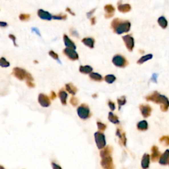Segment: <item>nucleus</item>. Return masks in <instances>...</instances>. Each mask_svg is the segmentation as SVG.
<instances>
[{"instance_id":"f257e3e1","label":"nucleus","mask_w":169,"mask_h":169,"mask_svg":"<svg viewBox=\"0 0 169 169\" xmlns=\"http://www.w3.org/2000/svg\"><path fill=\"white\" fill-rule=\"evenodd\" d=\"M111 28L114 33L122 34L123 33L128 32L131 28V23L129 21L120 19L116 18L112 20L111 23Z\"/></svg>"},{"instance_id":"f03ea898","label":"nucleus","mask_w":169,"mask_h":169,"mask_svg":"<svg viewBox=\"0 0 169 169\" xmlns=\"http://www.w3.org/2000/svg\"><path fill=\"white\" fill-rule=\"evenodd\" d=\"M145 99L147 101H152L156 104H160L161 105H169L167 97L164 95H162L157 91H154L151 95L147 96Z\"/></svg>"},{"instance_id":"7ed1b4c3","label":"nucleus","mask_w":169,"mask_h":169,"mask_svg":"<svg viewBox=\"0 0 169 169\" xmlns=\"http://www.w3.org/2000/svg\"><path fill=\"white\" fill-rule=\"evenodd\" d=\"M13 75L20 81H23L24 79H27V81H30L34 80L32 76L29 73L27 72L24 69L20 68H15L13 70Z\"/></svg>"},{"instance_id":"20e7f679","label":"nucleus","mask_w":169,"mask_h":169,"mask_svg":"<svg viewBox=\"0 0 169 169\" xmlns=\"http://www.w3.org/2000/svg\"><path fill=\"white\" fill-rule=\"evenodd\" d=\"M78 114L79 118L83 120H87L91 117L90 108L86 104H82L78 108Z\"/></svg>"},{"instance_id":"39448f33","label":"nucleus","mask_w":169,"mask_h":169,"mask_svg":"<svg viewBox=\"0 0 169 169\" xmlns=\"http://www.w3.org/2000/svg\"><path fill=\"white\" fill-rule=\"evenodd\" d=\"M112 63L115 66L122 68H125L128 65V60L126 59L124 56L120 55V54H116L114 56L113 59H112Z\"/></svg>"},{"instance_id":"423d86ee","label":"nucleus","mask_w":169,"mask_h":169,"mask_svg":"<svg viewBox=\"0 0 169 169\" xmlns=\"http://www.w3.org/2000/svg\"><path fill=\"white\" fill-rule=\"evenodd\" d=\"M95 139L97 147L99 149H103L106 146V138L103 133L97 131L95 133Z\"/></svg>"},{"instance_id":"0eeeda50","label":"nucleus","mask_w":169,"mask_h":169,"mask_svg":"<svg viewBox=\"0 0 169 169\" xmlns=\"http://www.w3.org/2000/svg\"><path fill=\"white\" fill-rule=\"evenodd\" d=\"M122 39L124 42L125 45L129 52H132L134 48V39L130 34H127L122 36Z\"/></svg>"},{"instance_id":"6e6552de","label":"nucleus","mask_w":169,"mask_h":169,"mask_svg":"<svg viewBox=\"0 0 169 169\" xmlns=\"http://www.w3.org/2000/svg\"><path fill=\"white\" fill-rule=\"evenodd\" d=\"M63 52L69 59L72 60V61H76V60H79V55L78 52L75 50L66 48L63 50Z\"/></svg>"},{"instance_id":"1a4fd4ad","label":"nucleus","mask_w":169,"mask_h":169,"mask_svg":"<svg viewBox=\"0 0 169 169\" xmlns=\"http://www.w3.org/2000/svg\"><path fill=\"white\" fill-rule=\"evenodd\" d=\"M38 103L42 107H48L51 104L50 98L42 93H40L38 96Z\"/></svg>"},{"instance_id":"9d476101","label":"nucleus","mask_w":169,"mask_h":169,"mask_svg":"<svg viewBox=\"0 0 169 169\" xmlns=\"http://www.w3.org/2000/svg\"><path fill=\"white\" fill-rule=\"evenodd\" d=\"M139 110H140L141 113L144 118H147L151 116L152 108L148 104H140L139 105Z\"/></svg>"},{"instance_id":"9b49d317","label":"nucleus","mask_w":169,"mask_h":169,"mask_svg":"<svg viewBox=\"0 0 169 169\" xmlns=\"http://www.w3.org/2000/svg\"><path fill=\"white\" fill-rule=\"evenodd\" d=\"M101 165L104 169H113L114 165L111 156L102 158Z\"/></svg>"},{"instance_id":"f8f14e48","label":"nucleus","mask_w":169,"mask_h":169,"mask_svg":"<svg viewBox=\"0 0 169 169\" xmlns=\"http://www.w3.org/2000/svg\"><path fill=\"white\" fill-rule=\"evenodd\" d=\"M104 11L106 12L105 17L106 19H109L114 16V11H115V8L114 7L113 5H110V4H108V5H106L104 6Z\"/></svg>"},{"instance_id":"ddd939ff","label":"nucleus","mask_w":169,"mask_h":169,"mask_svg":"<svg viewBox=\"0 0 169 169\" xmlns=\"http://www.w3.org/2000/svg\"><path fill=\"white\" fill-rule=\"evenodd\" d=\"M116 135L119 137V143H120L121 145L126 146V141H127V139L126 137V133L124 132L122 133L120 129L118 128L117 130H116Z\"/></svg>"},{"instance_id":"4468645a","label":"nucleus","mask_w":169,"mask_h":169,"mask_svg":"<svg viewBox=\"0 0 169 169\" xmlns=\"http://www.w3.org/2000/svg\"><path fill=\"white\" fill-rule=\"evenodd\" d=\"M112 151H113L112 147L107 146V147L103 148V150L101 151V153H100V155H101L102 158L109 157V156H111Z\"/></svg>"},{"instance_id":"2eb2a0df","label":"nucleus","mask_w":169,"mask_h":169,"mask_svg":"<svg viewBox=\"0 0 169 169\" xmlns=\"http://www.w3.org/2000/svg\"><path fill=\"white\" fill-rule=\"evenodd\" d=\"M38 16L42 20L50 21L52 19V15L49 12L46 11L41 9L38 10Z\"/></svg>"},{"instance_id":"dca6fc26","label":"nucleus","mask_w":169,"mask_h":169,"mask_svg":"<svg viewBox=\"0 0 169 169\" xmlns=\"http://www.w3.org/2000/svg\"><path fill=\"white\" fill-rule=\"evenodd\" d=\"M151 160H153V162H156L160 156V153L159 151H158V148L155 145L151 147Z\"/></svg>"},{"instance_id":"f3484780","label":"nucleus","mask_w":169,"mask_h":169,"mask_svg":"<svg viewBox=\"0 0 169 169\" xmlns=\"http://www.w3.org/2000/svg\"><path fill=\"white\" fill-rule=\"evenodd\" d=\"M64 44H65L66 46L68 48H71L76 50V45L75 44V43L71 40L69 37L67 36L66 34H64Z\"/></svg>"},{"instance_id":"a211bd4d","label":"nucleus","mask_w":169,"mask_h":169,"mask_svg":"<svg viewBox=\"0 0 169 169\" xmlns=\"http://www.w3.org/2000/svg\"><path fill=\"white\" fill-rule=\"evenodd\" d=\"M168 157H169V151L168 149H167L166 150V151L164 152L161 156H160L159 163L160 164H162V165H167L169 162Z\"/></svg>"},{"instance_id":"6ab92c4d","label":"nucleus","mask_w":169,"mask_h":169,"mask_svg":"<svg viewBox=\"0 0 169 169\" xmlns=\"http://www.w3.org/2000/svg\"><path fill=\"white\" fill-rule=\"evenodd\" d=\"M150 163V156L148 154H144L142 159H141V166L143 169H147L149 168Z\"/></svg>"},{"instance_id":"aec40b11","label":"nucleus","mask_w":169,"mask_h":169,"mask_svg":"<svg viewBox=\"0 0 169 169\" xmlns=\"http://www.w3.org/2000/svg\"><path fill=\"white\" fill-rule=\"evenodd\" d=\"M131 9V5L128 3H126V4H119L118 3V9L120 12H122V13H128V12L130 11V10Z\"/></svg>"},{"instance_id":"412c9836","label":"nucleus","mask_w":169,"mask_h":169,"mask_svg":"<svg viewBox=\"0 0 169 169\" xmlns=\"http://www.w3.org/2000/svg\"><path fill=\"white\" fill-rule=\"evenodd\" d=\"M81 42H82L83 44H84L85 46H88L91 49L93 48L95 43V39L93 38H85L82 39Z\"/></svg>"},{"instance_id":"4be33fe9","label":"nucleus","mask_w":169,"mask_h":169,"mask_svg":"<svg viewBox=\"0 0 169 169\" xmlns=\"http://www.w3.org/2000/svg\"><path fill=\"white\" fill-rule=\"evenodd\" d=\"M58 97H60V101H61L62 104L63 105H66L67 104V98L68 97V93L65 91L60 90L58 93Z\"/></svg>"},{"instance_id":"5701e85b","label":"nucleus","mask_w":169,"mask_h":169,"mask_svg":"<svg viewBox=\"0 0 169 169\" xmlns=\"http://www.w3.org/2000/svg\"><path fill=\"white\" fill-rule=\"evenodd\" d=\"M66 89L72 95H75L78 92V88L74 86L72 83H67L66 85Z\"/></svg>"},{"instance_id":"b1692460","label":"nucleus","mask_w":169,"mask_h":169,"mask_svg":"<svg viewBox=\"0 0 169 169\" xmlns=\"http://www.w3.org/2000/svg\"><path fill=\"white\" fill-rule=\"evenodd\" d=\"M93 68L90 66H81L79 67V72L83 74H90L93 72Z\"/></svg>"},{"instance_id":"393cba45","label":"nucleus","mask_w":169,"mask_h":169,"mask_svg":"<svg viewBox=\"0 0 169 169\" xmlns=\"http://www.w3.org/2000/svg\"><path fill=\"white\" fill-rule=\"evenodd\" d=\"M137 128L139 131H146L148 129V123L146 120L140 121L137 124Z\"/></svg>"},{"instance_id":"a878e982","label":"nucleus","mask_w":169,"mask_h":169,"mask_svg":"<svg viewBox=\"0 0 169 169\" xmlns=\"http://www.w3.org/2000/svg\"><path fill=\"white\" fill-rule=\"evenodd\" d=\"M108 120L114 124H118L120 123V120H119L118 116L114 115L112 112H110L108 114Z\"/></svg>"},{"instance_id":"bb28decb","label":"nucleus","mask_w":169,"mask_h":169,"mask_svg":"<svg viewBox=\"0 0 169 169\" xmlns=\"http://www.w3.org/2000/svg\"><path fill=\"white\" fill-rule=\"evenodd\" d=\"M89 78H90L92 80L99 81V82H101V81H103V77H102L99 74H98V73H91V74H89Z\"/></svg>"},{"instance_id":"cd10ccee","label":"nucleus","mask_w":169,"mask_h":169,"mask_svg":"<svg viewBox=\"0 0 169 169\" xmlns=\"http://www.w3.org/2000/svg\"><path fill=\"white\" fill-rule=\"evenodd\" d=\"M158 23L162 28H166L168 25L167 21H166L165 17L163 16L160 17L158 19Z\"/></svg>"},{"instance_id":"c85d7f7f","label":"nucleus","mask_w":169,"mask_h":169,"mask_svg":"<svg viewBox=\"0 0 169 169\" xmlns=\"http://www.w3.org/2000/svg\"><path fill=\"white\" fill-rule=\"evenodd\" d=\"M152 58H153V55H152V54H148V55L142 56V57L137 62V64H143V63H145V62L148 61V60H151Z\"/></svg>"},{"instance_id":"c756f323","label":"nucleus","mask_w":169,"mask_h":169,"mask_svg":"<svg viewBox=\"0 0 169 169\" xmlns=\"http://www.w3.org/2000/svg\"><path fill=\"white\" fill-rule=\"evenodd\" d=\"M116 77L114 76V75H107V76H105L104 78V80L106 83H109V84H111V83H114V81H116Z\"/></svg>"},{"instance_id":"7c9ffc66","label":"nucleus","mask_w":169,"mask_h":169,"mask_svg":"<svg viewBox=\"0 0 169 169\" xmlns=\"http://www.w3.org/2000/svg\"><path fill=\"white\" fill-rule=\"evenodd\" d=\"M118 104V110H120L121 109V106H122L126 103V99L125 96H122L120 98H119L117 100Z\"/></svg>"},{"instance_id":"2f4dec72","label":"nucleus","mask_w":169,"mask_h":169,"mask_svg":"<svg viewBox=\"0 0 169 169\" xmlns=\"http://www.w3.org/2000/svg\"><path fill=\"white\" fill-rule=\"evenodd\" d=\"M10 66V63L7 62L5 58H0V67L2 68H8Z\"/></svg>"},{"instance_id":"473e14b6","label":"nucleus","mask_w":169,"mask_h":169,"mask_svg":"<svg viewBox=\"0 0 169 169\" xmlns=\"http://www.w3.org/2000/svg\"><path fill=\"white\" fill-rule=\"evenodd\" d=\"M52 19L56 20H66L67 19V15L61 13L56 15H52Z\"/></svg>"},{"instance_id":"72a5a7b5","label":"nucleus","mask_w":169,"mask_h":169,"mask_svg":"<svg viewBox=\"0 0 169 169\" xmlns=\"http://www.w3.org/2000/svg\"><path fill=\"white\" fill-rule=\"evenodd\" d=\"M97 127L99 132H101V133H103V131L106 129V125H105L101 122H97Z\"/></svg>"},{"instance_id":"f704fd0d","label":"nucleus","mask_w":169,"mask_h":169,"mask_svg":"<svg viewBox=\"0 0 169 169\" xmlns=\"http://www.w3.org/2000/svg\"><path fill=\"white\" fill-rule=\"evenodd\" d=\"M159 141L164 145L168 146L169 145V137L168 136H162L161 138H160Z\"/></svg>"},{"instance_id":"c9c22d12","label":"nucleus","mask_w":169,"mask_h":169,"mask_svg":"<svg viewBox=\"0 0 169 169\" xmlns=\"http://www.w3.org/2000/svg\"><path fill=\"white\" fill-rule=\"evenodd\" d=\"M30 15L29 14H25L22 13L19 15V19L22 21H28L30 19Z\"/></svg>"},{"instance_id":"e433bc0d","label":"nucleus","mask_w":169,"mask_h":169,"mask_svg":"<svg viewBox=\"0 0 169 169\" xmlns=\"http://www.w3.org/2000/svg\"><path fill=\"white\" fill-rule=\"evenodd\" d=\"M49 55L52 58H54V60H58V61L61 64V62H60L59 60V56H58V54H56L55 52H54L53 50H50L49 52Z\"/></svg>"},{"instance_id":"4c0bfd02","label":"nucleus","mask_w":169,"mask_h":169,"mask_svg":"<svg viewBox=\"0 0 169 169\" xmlns=\"http://www.w3.org/2000/svg\"><path fill=\"white\" fill-rule=\"evenodd\" d=\"M70 103L72 104L74 106H78L79 104V101H78V98H76V97H72L70 99Z\"/></svg>"},{"instance_id":"58836bf2","label":"nucleus","mask_w":169,"mask_h":169,"mask_svg":"<svg viewBox=\"0 0 169 169\" xmlns=\"http://www.w3.org/2000/svg\"><path fill=\"white\" fill-rule=\"evenodd\" d=\"M9 38L13 40V44L15 46H18V45L16 44V37H15V35L10 34L9 35Z\"/></svg>"},{"instance_id":"ea45409f","label":"nucleus","mask_w":169,"mask_h":169,"mask_svg":"<svg viewBox=\"0 0 169 169\" xmlns=\"http://www.w3.org/2000/svg\"><path fill=\"white\" fill-rule=\"evenodd\" d=\"M108 106H109V108H110V110H111V111H114V110L116 109L115 104H114L113 102L112 101L108 102Z\"/></svg>"},{"instance_id":"a19ab883","label":"nucleus","mask_w":169,"mask_h":169,"mask_svg":"<svg viewBox=\"0 0 169 169\" xmlns=\"http://www.w3.org/2000/svg\"><path fill=\"white\" fill-rule=\"evenodd\" d=\"M26 83L27 85V86L30 87V88H34L35 87V85L33 83L32 81H26Z\"/></svg>"},{"instance_id":"79ce46f5","label":"nucleus","mask_w":169,"mask_h":169,"mask_svg":"<svg viewBox=\"0 0 169 169\" xmlns=\"http://www.w3.org/2000/svg\"><path fill=\"white\" fill-rule=\"evenodd\" d=\"M158 77V75L156 74H153V75H152V78H151V80L153 81V82L155 83H156L157 81H156V78H157Z\"/></svg>"},{"instance_id":"37998d69","label":"nucleus","mask_w":169,"mask_h":169,"mask_svg":"<svg viewBox=\"0 0 169 169\" xmlns=\"http://www.w3.org/2000/svg\"><path fill=\"white\" fill-rule=\"evenodd\" d=\"M52 168H53V169H62V168L60 167V166H59L57 164L54 163V162H52Z\"/></svg>"},{"instance_id":"c03bdc74","label":"nucleus","mask_w":169,"mask_h":169,"mask_svg":"<svg viewBox=\"0 0 169 169\" xmlns=\"http://www.w3.org/2000/svg\"><path fill=\"white\" fill-rule=\"evenodd\" d=\"M71 34H72L73 35V36H77V37H78V36H79L78 32H76V30H73L72 28L71 29Z\"/></svg>"},{"instance_id":"a18cd8bd","label":"nucleus","mask_w":169,"mask_h":169,"mask_svg":"<svg viewBox=\"0 0 169 169\" xmlns=\"http://www.w3.org/2000/svg\"><path fill=\"white\" fill-rule=\"evenodd\" d=\"M56 98V95L55 93V92L52 91L50 93V99L51 100H54Z\"/></svg>"},{"instance_id":"49530a36","label":"nucleus","mask_w":169,"mask_h":169,"mask_svg":"<svg viewBox=\"0 0 169 169\" xmlns=\"http://www.w3.org/2000/svg\"><path fill=\"white\" fill-rule=\"evenodd\" d=\"M32 30L33 31V32H34L35 33H36V34H38V36H40V33L39 30H38V28H32Z\"/></svg>"},{"instance_id":"de8ad7c7","label":"nucleus","mask_w":169,"mask_h":169,"mask_svg":"<svg viewBox=\"0 0 169 169\" xmlns=\"http://www.w3.org/2000/svg\"><path fill=\"white\" fill-rule=\"evenodd\" d=\"M8 25V24L6 22L0 21V27H6Z\"/></svg>"},{"instance_id":"09e8293b","label":"nucleus","mask_w":169,"mask_h":169,"mask_svg":"<svg viewBox=\"0 0 169 169\" xmlns=\"http://www.w3.org/2000/svg\"><path fill=\"white\" fill-rule=\"evenodd\" d=\"M66 11H68V12H69V13H70L71 15H76V14H75V13H74V12H73V11H72V10H71L70 8L67 7V8H66Z\"/></svg>"},{"instance_id":"8fccbe9b","label":"nucleus","mask_w":169,"mask_h":169,"mask_svg":"<svg viewBox=\"0 0 169 169\" xmlns=\"http://www.w3.org/2000/svg\"><path fill=\"white\" fill-rule=\"evenodd\" d=\"M91 25H94L96 23V17H92L91 19Z\"/></svg>"},{"instance_id":"3c124183","label":"nucleus","mask_w":169,"mask_h":169,"mask_svg":"<svg viewBox=\"0 0 169 169\" xmlns=\"http://www.w3.org/2000/svg\"><path fill=\"white\" fill-rule=\"evenodd\" d=\"M95 10H96V9H93V10H91V11H90V12H89V13H87V17H89L91 16L92 15H93V13H94V12H95Z\"/></svg>"},{"instance_id":"603ef678","label":"nucleus","mask_w":169,"mask_h":169,"mask_svg":"<svg viewBox=\"0 0 169 169\" xmlns=\"http://www.w3.org/2000/svg\"><path fill=\"white\" fill-rule=\"evenodd\" d=\"M0 169H5L4 168V167L3 166H1V165H0Z\"/></svg>"}]
</instances>
